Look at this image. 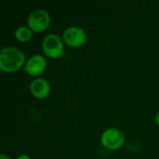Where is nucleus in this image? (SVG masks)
Returning a JSON list of instances; mask_svg holds the SVG:
<instances>
[{
	"label": "nucleus",
	"mask_w": 159,
	"mask_h": 159,
	"mask_svg": "<svg viewBox=\"0 0 159 159\" xmlns=\"http://www.w3.org/2000/svg\"><path fill=\"white\" fill-rule=\"evenodd\" d=\"M155 120H156V123L157 124V126L159 127V111L157 113V115H156V118H155Z\"/></svg>",
	"instance_id": "9d476101"
},
{
	"label": "nucleus",
	"mask_w": 159,
	"mask_h": 159,
	"mask_svg": "<svg viewBox=\"0 0 159 159\" xmlns=\"http://www.w3.org/2000/svg\"><path fill=\"white\" fill-rule=\"evenodd\" d=\"M47 68V60L41 54H34L30 57L23 67L24 71L31 76H39L42 75Z\"/></svg>",
	"instance_id": "423d86ee"
},
{
	"label": "nucleus",
	"mask_w": 159,
	"mask_h": 159,
	"mask_svg": "<svg viewBox=\"0 0 159 159\" xmlns=\"http://www.w3.org/2000/svg\"><path fill=\"white\" fill-rule=\"evenodd\" d=\"M23 51L15 47H6L0 51V69L6 73H14L25 65Z\"/></svg>",
	"instance_id": "f257e3e1"
},
{
	"label": "nucleus",
	"mask_w": 159,
	"mask_h": 159,
	"mask_svg": "<svg viewBox=\"0 0 159 159\" xmlns=\"http://www.w3.org/2000/svg\"><path fill=\"white\" fill-rule=\"evenodd\" d=\"M62 40L68 47L75 48H80L87 41V34L79 26H70L63 31Z\"/></svg>",
	"instance_id": "39448f33"
},
{
	"label": "nucleus",
	"mask_w": 159,
	"mask_h": 159,
	"mask_svg": "<svg viewBox=\"0 0 159 159\" xmlns=\"http://www.w3.org/2000/svg\"><path fill=\"white\" fill-rule=\"evenodd\" d=\"M125 134L117 128H109L105 129L101 135L102 145L110 151H116L120 149L125 143Z\"/></svg>",
	"instance_id": "f03ea898"
},
{
	"label": "nucleus",
	"mask_w": 159,
	"mask_h": 159,
	"mask_svg": "<svg viewBox=\"0 0 159 159\" xmlns=\"http://www.w3.org/2000/svg\"><path fill=\"white\" fill-rule=\"evenodd\" d=\"M16 159H31L29 155H26V154H22V155H20L19 157H17Z\"/></svg>",
	"instance_id": "1a4fd4ad"
},
{
	"label": "nucleus",
	"mask_w": 159,
	"mask_h": 159,
	"mask_svg": "<svg viewBox=\"0 0 159 159\" xmlns=\"http://www.w3.org/2000/svg\"><path fill=\"white\" fill-rule=\"evenodd\" d=\"M0 159H11L8 156L5 155V154H1L0 155Z\"/></svg>",
	"instance_id": "9b49d317"
},
{
	"label": "nucleus",
	"mask_w": 159,
	"mask_h": 159,
	"mask_svg": "<svg viewBox=\"0 0 159 159\" xmlns=\"http://www.w3.org/2000/svg\"><path fill=\"white\" fill-rule=\"evenodd\" d=\"M33 31L30 29L29 26H19L15 32H14V35H15V38L21 42V43H25L27 41H29L32 37H33Z\"/></svg>",
	"instance_id": "6e6552de"
},
{
	"label": "nucleus",
	"mask_w": 159,
	"mask_h": 159,
	"mask_svg": "<svg viewBox=\"0 0 159 159\" xmlns=\"http://www.w3.org/2000/svg\"><path fill=\"white\" fill-rule=\"evenodd\" d=\"M50 21L49 13L41 8L33 10L27 18V24L34 33L44 32L49 27Z\"/></svg>",
	"instance_id": "20e7f679"
},
{
	"label": "nucleus",
	"mask_w": 159,
	"mask_h": 159,
	"mask_svg": "<svg viewBox=\"0 0 159 159\" xmlns=\"http://www.w3.org/2000/svg\"><path fill=\"white\" fill-rule=\"evenodd\" d=\"M63 40L56 34H47L42 41V50L50 59H59L64 51Z\"/></svg>",
	"instance_id": "7ed1b4c3"
},
{
	"label": "nucleus",
	"mask_w": 159,
	"mask_h": 159,
	"mask_svg": "<svg viewBox=\"0 0 159 159\" xmlns=\"http://www.w3.org/2000/svg\"><path fill=\"white\" fill-rule=\"evenodd\" d=\"M30 91L35 99L43 100L49 95L50 85L47 79L42 77H37L31 82Z\"/></svg>",
	"instance_id": "0eeeda50"
}]
</instances>
